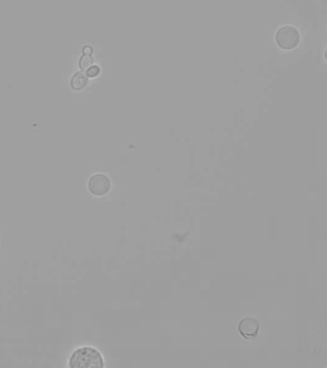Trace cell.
I'll return each instance as SVG.
<instances>
[{
    "label": "cell",
    "mask_w": 327,
    "mask_h": 368,
    "mask_svg": "<svg viewBox=\"0 0 327 368\" xmlns=\"http://www.w3.org/2000/svg\"><path fill=\"white\" fill-rule=\"evenodd\" d=\"M259 328L260 326L258 320L253 318H243L238 325V331L240 335L247 340L255 338L258 335Z\"/></svg>",
    "instance_id": "obj_4"
},
{
    "label": "cell",
    "mask_w": 327,
    "mask_h": 368,
    "mask_svg": "<svg viewBox=\"0 0 327 368\" xmlns=\"http://www.w3.org/2000/svg\"><path fill=\"white\" fill-rule=\"evenodd\" d=\"M83 53H84V55H92V53H93V49H92V46H90V45L85 46L84 49H83Z\"/></svg>",
    "instance_id": "obj_8"
},
{
    "label": "cell",
    "mask_w": 327,
    "mask_h": 368,
    "mask_svg": "<svg viewBox=\"0 0 327 368\" xmlns=\"http://www.w3.org/2000/svg\"><path fill=\"white\" fill-rule=\"evenodd\" d=\"M111 188V182L109 177L103 174H96L89 180V190L96 197H103Z\"/></svg>",
    "instance_id": "obj_3"
},
{
    "label": "cell",
    "mask_w": 327,
    "mask_h": 368,
    "mask_svg": "<svg viewBox=\"0 0 327 368\" xmlns=\"http://www.w3.org/2000/svg\"><path fill=\"white\" fill-rule=\"evenodd\" d=\"M89 82V77L84 72H77L71 79V87L75 90L83 89Z\"/></svg>",
    "instance_id": "obj_5"
},
{
    "label": "cell",
    "mask_w": 327,
    "mask_h": 368,
    "mask_svg": "<svg viewBox=\"0 0 327 368\" xmlns=\"http://www.w3.org/2000/svg\"><path fill=\"white\" fill-rule=\"evenodd\" d=\"M275 39L279 47L285 50H292L299 45L301 35L294 26H283L277 31Z\"/></svg>",
    "instance_id": "obj_2"
},
{
    "label": "cell",
    "mask_w": 327,
    "mask_h": 368,
    "mask_svg": "<svg viewBox=\"0 0 327 368\" xmlns=\"http://www.w3.org/2000/svg\"><path fill=\"white\" fill-rule=\"evenodd\" d=\"M93 64L94 59L92 58V55H84L79 62V66L82 70H88Z\"/></svg>",
    "instance_id": "obj_6"
},
{
    "label": "cell",
    "mask_w": 327,
    "mask_h": 368,
    "mask_svg": "<svg viewBox=\"0 0 327 368\" xmlns=\"http://www.w3.org/2000/svg\"><path fill=\"white\" fill-rule=\"evenodd\" d=\"M69 368H103L105 367L101 353L90 346L79 348L69 359Z\"/></svg>",
    "instance_id": "obj_1"
},
{
    "label": "cell",
    "mask_w": 327,
    "mask_h": 368,
    "mask_svg": "<svg viewBox=\"0 0 327 368\" xmlns=\"http://www.w3.org/2000/svg\"><path fill=\"white\" fill-rule=\"evenodd\" d=\"M100 73V68L97 65H92L88 70H87V76L89 78H94V77L98 76Z\"/></svg>",
    "instance_id": "obj_7"
}]
</instances>
